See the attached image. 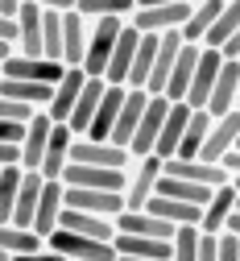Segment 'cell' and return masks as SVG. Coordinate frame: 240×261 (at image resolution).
I'll list each match as a JSON object with an SVG mask.
<instances>
[{"mask_svg":"<svg viewBox=\"0 0 240 261\" xmlns=\"http://www.w3.org/2000/svg\"><path fill=\"white\" fill-rule=\"evenodd\" d=\"M50 112H33V120L25 124V137H21V170H38L42 174V158H46V145H50Z\"/></svg>","mask_w":240,"mask_h":261,"instance_id":"cell-11","label":"cell"},{"mask_svg":"<svg viewBox=\"0 0 240 261\" xmlns=\"http://www.w3.org/2000/svg\"><path fill=\"white\" fill-rule=\"evenodd\" d=\"M62 182H66V187H91V191H124V182H128V170H108V166H79V162H71V166L62 170Z\"/></svg>","mask_w":240,"mask_h":261,"instance_id":"cell-12","label":"cell"},{"mask_svg":"<svg viewBox=\"0 0 240 261\" xmlns=\"http://www.w3.org/2000/svg\"><path fill=\"white\" fill-rule=\"evenodd\" d=\"M199 224H182V228H174V249H170V261H199Z\"/></svg>","mask_w":240,"mask_h":261,"instance_id":"cell-42","label":"cell"},{"mask_svg":"<svg viewBox=\"0 0 240 261\" xmlns=\"http://www.w3.org/2000/svg\"><path fill=\"white\" fill-rule=\"evenodd\" d=\"M42 54L62 62V13L42 9Z\"/></svg>","mask_w":240,"mask_h":261,"instance_id":"cell-41","label":"cell"},{"mask_svg":"<svg viewBox=\"0 0 240 261\" xmlns=\"http://www.w3.org/2000/svg\"><path fill=\"white\" fill-rule=\"evenodd\" d=\"M191 104L186 100H174L170 104V112H166V124H162V137H157V145H153V153L166 162V158H174L178 153V145H182V133H186V120H191Z\"/></svg>","mask_w":240,"mask_h":261,"instance_id":"cell-21","label":"cell"},{"mask_svg":"<svg viewBox=\"0 0 240 261\" xmlns=\"http://www.w3.org/2000/svg\"><path fill=\"white\" fill-rule=\"evenodd\" d=\"M66 207V182L62 178H46L42 187V199H38V216H33V232H38L42 241L58 228V216Z\"/></svg>","mask_w":240,"mask_h":261,"instance_id":"cell-15","label":"cell"},{"mask_svg":"<svg viewBox=\"0 0 240 261\" xmlns=\"http://www.w3.org/2000/svg\"><path fill=\"white\" fill-rule=\"evenodd\" d=\"M104 91H108L104 79H87V83H83L71 116H66V128H71L75 137H87V128H91V120H95V108H99V100H104Z\"/></svg>","mask_w":240,"mask_h":261,"instance_id":"cell-18","label":"cell"},{"mask_svg":"<svg viewBox=\"0 0 240 261\" xmlns=\"http://www.w3.org/2000/svg\"><path fill=\"white\" fill-rule=\"evenodd\" d=\"M75 13H83L87 21H99V17H120V21H132L137 0H75Z\"/></svg>","mask_w":240,"mask_h":261,"instance_id":"cell-38","label":"cell"},{"mask_svg":"<svg viewBox=\"0 0 240 261\" xmlns=\"http://www.w3.org/2000/svg\"><path fill=\"white\" fill-rule=\"evenodd\" d=\"M58 228H66V232H79V237H95V241H116V220H108V216H91V212H75V207H62Z\"/></svg>","mask_w":240,"mask_h":261,"instance_id":"cell-24","label":"cell"},{"mask_svg":"<svg viewBox=\"0 0 240 261\" xmlns=\"http://www.w3.org/2000/svg\"><path fill=\"white\" fill-rule=\"evenodd\" d=\"M220 9H224V0H195V9H191V17H186V25L178 29V38L191 42V46H203V38L211 34V25H216Z\"/></svg>","mask_w":240,"mask_h":261,"instance_id":"cell-29","label":"cell"},{"mask_svg":"<svg viewBox=\"0 0 240 261\" xmlns=\"http://www.w3.org/2000/svg\"><path fill=\"white\" fill-rule=\"evenodd\" d=\"M9 54H13V46H9V42H0V62H5Z\"/></svg>","mask_w":240,"mask_h":261,"instance_id":"cell-56","label":"cell"},{"mask_svg":"<svg viewBox=\"0 0 240 261\" xmlns=\"http://www.w3.org/2000/svg\"><path fill=\"white\" fill-rule=\"evenodd\" d=\"M199 58H203V46H191L182 42L178 58H174V71H170L166 79V100H186V91H191V79H195V67H199Z\"/></svg>","mask_w":240,"mask_h":261,"instance_id":"cell-22","label":"cell"},{"mask_svg":"<svg viewBox=\"0 0 240 261\" xmlns=\"http://www.w3.org/2000/svg\"><path fill=\"white\" fill-rule=\"evenodd\" d=\"M220 261H240V237L220 232Z\"/></svg>","mask_w":240,"mask_h":261,"instance_id":"cell-44","label":"cell"},{"mask_svg":"<svg viewBox=\"0 0 240 261\" xmlns=\"http://www.w3.org/2000/svg\"><path fill=\"white\" fill-rule=\"evenodd\" d=\"M66 207L116 220V216L124 212V191H91V187H66Z\"/></svg>","mask_w":240,"mask_h":261,"instance_id":"cell-8","label":"cell"},{"mask_svg":"<svg viewBox=\"0 0 240 261\" xmlns=\"http://www.w3.org/2000/svg\"><path fill=\"white\" fill-rule=\"evenodd\" d=\"M17 54H29V58H46L42 54V9L33 0H21V13H17Z\"/></svg>","mask_w":240,"mask_h":261,"instance_id":"cell-27","label":"cell"},{"mask_svg":"<svg viewBox=\"0 0 240 261\" xmlns=\"http://www.w3.org/2000/svg\"><path fill=\"white\" fill-rule=\"evenodd\" d=\"M9 261H66V257H62V253H54V249H46V245H42V249H33V253H13V257H9Z\"/></svg>","mask_w":240,"mask_h":261,"instance_id":"cell-46","label":"cell"},{"mask_svg":"<svg viewBox=\"0 0 240 261\" xmlns=\"http://www.w3.org/2000/svg\"><path fill=\"white\" fill-rule=\"evenodd\" d=\"M71 145H75V133L54 120L50 145H46V158H42V178H62V170L71 166Z\"/></svg>","mask_w":240,"mask_h":261,"instance_id":"cell-26","label":"cell"},{"mask_svg":"<svg viewBox=\"0 0 240 261\" xmlns=\"http://www.w3.org/2000/svg\"><path fill=\"white\" fill-rule=\"evenodd\" d=\"M0 166H21V145L0 141Z\"/></svg>","mask_w":240,"mask_h":261,"instance_id":"cell-49","label":"cell"},{"mask_svg":"<svg viewBox=\"0 0 240 261\" xmlns=\"http://www.w3.org/2000/svg\"><path fill=\"white\" fill-rule=\"evenodd\" d=\"M66 71V62H54V58H29V54H9L5 62H0V75L5 79H29V83H58Z\"/></svg>","mask_w":240,"mask_h":261,"instance_id":"cell-5","label":"cell"},{"mask_svg":"<svg viewBox=\"0 0 240 261\" xmlns=\"http://www.w3.org/2000/svg\"><path fill=\"white\" fill-rule=\"evenodd\" d=\"M124 25H128V21H120V17H99V21H91L87 58H83V75H87V79H104L108 58H112V50H116V42H120V29H124Z\"/></svg>","mask_w":240,"mask_h":261,"instance_id":"cell-1","label":"cell"},{"mask_svg":"<svg viewBox=\"0 0 240 261\" xmlns=\"http://www.w3.org/2000/svg\"><path fill=\"white\" fill-rule=\"evenodd\" d=\"M46 249L62 253L66 261H116V245L112 241L79 237V232H66V228H54V232L46 237Z\"/></svg>","mask_w":240,"mask_h":261,"instance_id":"cell-2","label":"cell"},{"mask_svg":"<svg viewBox=\"0 0 240 261\" xmlns=\"http://www.w3.org/2000/svg\"><path fill=\"white\" fill-rule=\"evenodd\" d=\"M236 212V187H232V178L224 182V187H216L211 191V199L203 203V220H199V232H211V237H220L224 228H228V216Z\"/></svg>","mask_w":240,"mask_h":261,"instance_id":"cell-16","label":"cell"},{"mask_svg":"<svg viewBox=\"0 0 240 261\" xmlns=\"http://www.w3.org/2000/svg\"><path fill=\"white\" fill-rule=\"evenodd\" d=\"M236 29H240V0H224V9L216 17V25H211V34L203 38V46H207V50H224Z\"/></svg>","mask_w":240,"mask_h":261,"instance_id":"cell-37","label":"cell"},{"mask_svg":"<svg viewBox=\"0 0 240 261\" xmlns=\"http://www.w3.org/2000/svg\"><path fill=\"white\" fill-rule=\"evenodd\" d=\"M236 149H240V141H236Z\"/></svg>","mask_w":240,"mask_h":261,"instance_id":"cell-60","label":"cell"},{"mask_svg":"<svg viewBox=\"0 0 240 261\" xmlns=\"http://www.w3.org/2000/svg\"><path fill=\"white\" fill-rule=\"evenodd\" d=\"M199 261H220V237H211V232L199 237Z\"/></svg>","mask_w":240,"mask_h":261,"instance_id":"cell-45","label":"cell"},{"mask_svg":"<svg viewBox=\"0 0 240 261\" xmlns=\"http://www.w3.org/2000/svg\"><path fill=\"white\" fill-rule=\"evenodd\" d=\"M162 174L170 178H186V182H199V187H224L232 174L216 162H203V158H166Z\"/></svg>","mask_w":240,"mask_h":261,"instance_id":"cell-9","label":"cell"},{"mask_svg":"<svg viewBox=\"0 0 240 261\" xmlns=\"http://www.w3.org/2000/svg\"><path fill=\"white\" fill-rule=\"evenodd\" d=\"M236 212H240V195H236Z\"/></svg>","mask_w":240,"mask_h":261,"instance_id":"cell-59","label":"cell"},{"mask_svg":"<svg viewBox=\"0 0 240 261\" xmlns=\"http://www.w3.org/2000/svg\"><path fill=\"white\" fill-rule=\"evenodd\" d=\"M170 104H174V100H166V95H149V104H145V112H141V124H137V133H132V141H128V153H132V158L153 153V145H157V137H162V124H166Z\"/></svg>","mask_w":240,"mask_h":261,"instance_id":"cell-6","label":"cell"},{"mask_svg":"<svg viewBox=\"0 0 240 261\" xmlns=\"http://www.w3.org/2000/svg\"><path fill=\"white\" fill-rule=\"evenodd\" d=\"M145 104H149V91H141V87H128L124 104H120V116H116V128H112V137H108L112 145H124V149H128V141H132V133H137V124H141Z\"/></svg>","mask_w":240,"mask_h":261,"instance_id":"cell-25","label":"cell"},{"mask_svg":"<svg viewBox=\"0 0 240 261\" xmlns=\"http://www.w3.org/2000/svg\"><path fill=\"white\" fill-rule=\"evenodd\" d=\"M224 232H232V237H240V212H232V216H228V228H224Z\"/></svg>","mask_w":240,"mask_h":261,"instance_id":"cell-53","label":"cell"},{"mask_svg":"<svg viewBox=\"0 0 240 261\" xmlns=\"http://www.w3.org/2000/svg\"><path fill=\"white\" fill-rule=\"evenodd\" d=\"M162 166H166V162H162L157 153L132 158V166H128V182H124V207H128V212H141V207L153 199L157 178H162Z\"/></svg>","mask_w":240,"mask_h":261,"instance_id":"cell-3","label":"cell"},{"mask_svg":"<svg viewBox=\"0 0 240 261\" xmlns=\"http://www.w3.org/2000/svg\"><path fill=\"white\" fill-rule=\"evenodd\" d=\"M232 187H236V195H240V174H232Z\"/></svg>","mask_w":240,"mask_h":261,"instance_id":"cell-57","label":"cell"},{"mask_svg":"<svg viewBox=\"0 0 240 261\" xmlns=\"http://www.w3.org/2000/svg\"><path fill=\"white\" fill-rule=\"evenodd\" d=\"M71 162H79V166L128 170V166H132V153H128L124 145H112V141H87V137H75V145H71Z\"/></svg>","mask_w":240,"mask_h":261,"instance_id":"cell-7","label":"cell"},{"mask_svg":"<svg viewBox=\"0 0 240 261\" xmlns=\"http://www.w3.org/2000/svg\"><path fill=\"white\" fill-rule=\"evenodd\" d=\"M124 95H128V87H112V83H108L104 100H99V108H95V120H91V128H87V141H108V137H112Z\"/></svg>","mask_w":240,"mask_h":261,"instance_id":"cell-28","label":"cell"},{"mask_svg":"<svg viewBox=\"0 0 240 261\" xmlns=\"http://www.w3.org/2000/svg\"><path fill=\"white\" fill-rule=\"evenodd\" d=\"M33 112H38V108H29V104H17V100H5V95H0V120L29 124V120H33Z\"/></svg>","mask_w":240,"mask_h":261,"instance_id":"cell-43","label":"cell"},{"mask_svg":"<svg viewBox=\"0 0 240 261\" xmlns=\"http://www.w3.org/2000/svg\"><path fill=\"white\" fill-rule=\"evenodd\" d=\"M21 166H0V224H13V207H17V195H21Z\"/></svg>","mask_w":240,"mask_h":261,"instance_id":"cell-39","label":"cell"},{"mask_svg":"<svg viewBox=\"0 0 240 261\" xmlns=\"http://www.w3.org/2000/svg\"><path fill=\"white\" fill-rule=\"evenodd\" d=\"M116 253H128V257H153V261H170V241H153V237H128V232H116Z\"/></svg>","mask_w":240,"mask_h":261,"instance_id":"cell-36","label":"cell"},{"mask_svg":"<svg viewBox=\"0 0 240 261\" xmlns=\"http://www.w3.org/2000/svg\"><path fill=\"white\" fill-rule=\"evenodd\" d=\"M195 9V0H178V5H153V9H137L132 13V29H141V34H178L186 25Z\"/></svg>","mask_w":240,"mask_h":261,"instance_id":"cell-4","label":"cell"},{"mask_svg":"<svg viewBox=\"0 0 240 261\" xmlns=\"http://www.w3.org/2000/svg\"><path fill=\"white\" fill-rule=\"evenodd\" d=\"M83 83H87V75H83V67H66L62 71V79L54 83V100H50V120H58V124H66V116H71V108H75V100H79V91H83Z\"/></svg>","mask_w":240,"mask_h":261,"instance_id":"cell-23","label":"cell"},{"mask_svg":"<svg viewBox=\"0 0 240 261\" xmlns=\"http://www.w3.org/2000/svg\"><path fill=\"white\" fill-rule=\"evenodd\" d=\"M42 187H46V178H42L38 170H25V178H21V195H17V207H13V224H17V228H29V232H33V216H38Z\"/></svg>","mask_w":240,"mask_h":261,"instance_id":"cell-31","label":"cell"},{"mask_svg":"<svg viewBox=\"0 0 240 261\" xmlns=\"http://www.w3.org/2000/svg\"><path fill=\"white\" fill-rule=\"evenodd\" d=\"M220 62H224L220 50H207V46H203V58H199L195 79H191V91H186V104H191V108H207L211 87H216V79H220Z\"/></svg>","mask_w":240,"mask_h":261,"instance_id":"cell-17","label":"cell"},{"mask_svg":"<svg viewBox=\"0 0 240 261\" xmlns=\"http://www.w3.org/2000/svg\"><path fill=\"white\" fill-rule=\"evenodd\" d=\"M157 42L162 34H141V42H137V58H132V71H128V83L124 87H149V75H153V58H157Z\"/></svg>","mask_w":240,"mask_h":261,"instance_id":"cell-34","label":"cell"},{"mask_svg":"<svg viewBox=\"0 0 240 261\" xmlns=\"http://www.w3.org/2000/svg\"><path fill=\"white\" fill-rule=\"evenodd\" d=\"M17 34H21V29H17V17H5V13H0V42H9V46L17 50Z\"/></svg>","mask_w":240,"mask_h":261,"instance_id":"cell-47","label":"cell"},{"mask_svg":"<svg viewBox=\"0 0 240 261\" xmlns=\"http://www.w3.org/2000/svg\"><path fill=\"white\" fill-rule=\"evenodd\" d=\"M116 232H128V237H153V241H174V224H166L162 216L153 212H120L116 216Z\"/></svg>","mask_w":240,"mask_h":261,"instance_id":"cell-19","label":"cell"},{"mask_svg":"<svg viewBox=\"0 0 240 261\" xmlns=\"http://www.w3.org/2000/svg\"><path fill=\"white\" fill-rule=\"evenodd\" d=\"M87 38H91V21L83 13H62V62L66 67H83L87 58Z\"/></svg>","mask_w":240,"mask_h":261,"instance_id":"cell-14","label":"cell"},{"mask_svg":"<svg viewBox=\"0 0 240 261\" xmlns=\"http://www.w3.org/2000/svg\"><path fill=\"white\" fill-rule=\"evenodd\" d=\"M145 212L162 216L166 224H174V228H182V224H199V220H203V207H199V203H186V199H166V195H153V199L145 203Z\"/></svg>","mask_w":240,"mask_h":261,"instance_id":"cell-33","label":"cell"},{"mask_svg":"<svg viewBox=\"0 0 240 261\" xmlns=\"http://www.w3.org/2000/svg\"><path fill=\"white\" fill-rule=\"evenodd\" d=\"M46 241L38 232H29V228H17V224H0V253H33V249H42Z\"/></svg>","mask_w":240,"mask_h":261,"instance_id":"cell-40","label":"cell"},{"mask_svg":"<svg viewBox=\"0 0 240 261\" xmlns=\"http://www.w3.org/2000/svg\"><path fill=\"white\" fill-rule=\"evenodd\" d=\"M153 5H178V0H137V9H153Z\"/></svg>","mask_w":240,"mask_h":261,"instance_id":"cell-54","label":"cell"},{"mask_svg":"<svg viewBox=\"0 0 240 261\" xmlns=\"http://www.w3.org/2000/svg\"><path fill=\"white\" fill-rule=\"evenodd\" d=\"M0 95L42 112V108H50V100H54V87H50V83H29V79H5V75H0Z\"/></svg>","mask_w":240,"mask_h":261,"instance_id":"cell-30","label":"cell"},{"mask_svg":"<svg viewBox=\"0 0 240 261\" xmlns=\"http://www.w3.org/2000/svg\"><path fill=\"white\" fill-rule=\"evenodd\" d=\"M38 9H54V13H71L75 9V0H33Z\"/></svg>","mask_w":240,"mask_h":261,"instance_id":"cell-50","label":"cell"},{"mask_svg":"<svg viewBox=\"0 0 240 261\" xmlns=\"http://www.w3.org/2000/svg\"><path fill=\"white\" fill-rule=\"evenodd\" d=\"M220 54H224V58H240V29H236V34L228 38V46H224Z\"/></svg>","mask_w":240,"mask_h":261,"instance_id":"cell-51","label":"cell"},{"mask_svg":"<svg viewBox=\"0 0 240 261\" xmlns=\"http://www.w3.org/2000/svg\"><path fill=\"white\" fill-rule=\"evenodd\" d=\"M178 50H182V38H178V34H162L157 58H153V75H149V87H145L149 95H162V91H166V79H170V71H174Z\"/></svg>","mask_w":240,"mask_h":261,"instance_id":"cell-32","label":"cell"},{"mask_svg":"<svg viewBox=\"0 0 240 261\" xmlns=\"http://www.w3.org/2000/svg\"><path fill=\"white\" fill-rule=\"evenodd\" d=\"M211 112L207 108H195L191 112V120H186V133H182V145H178V153L174 158H199L203 153V141H207V133H211Z\"/></svg>","mask_w":240,"mask_h":261,"instance_id":"cell-35","label":"cell"},{"mask_svg":"<svg viewBox=\"0 0 240 261\" xmlns=\"http://www.w3.org/2000/svg\"><path fill=\"white\" fill-rule=\"evenodd\" d=\"M236 141H240V108H232V112H224V116H216L211 120V133H207V141H203V162H224V153H232L236 149Z\"/></svg>","mask_w":240,"mask_h":261,"instance_id":"cell-10","label":"cell"},{"mask_svg":"<svg viewBox=\"0 0 240 261\" xmlns=\"http://www.w3.org/2000/svg\"><path fill=\"white\" fill-rule=\"evenodd\" d=\"M232 108H240V58H224L220 62V79H216L211 100H207L211 116H224Z\"/></svg>","mask_w":240,"mask_h":261,"instance_id":"cell-13","label":"cell"},{"mask_svg":"<svg viewBox=\"0 0 240 261\" xmlns=\"http://www.w3.org/2000/svg\"><path fill=\"white\" fill-rule=\"evenodd\" d=\"M137 42H141V29H132V25H124V29H120V42H116V50H112V58H108V71H104V83H112V87H124V83H128V71H132V58H137Z\"/></svg>","mask_w":240,"mask_h":261,"instance_id":"cell-20","label":"cell"},{"mask_svg":"<svg viewBox=\"0 0 240 261\" xmlns=\"http://www.w3.org/2000/svg\"><path fill=\"white\" fill-rule=\"evenodd\" d=\"M0 261H9V253H0Z\"/></svg>","mask_w":240,"mask_h":261,"instance_id":"cell-58","label":"cell"},{"mask_svg":"<svg viewBox=\"0 0 240 261\" xmlns=\"http://www.w3.org/2000/svg\"><path fill=\"white\" fill-rule=\"evenodd\" d=\"M21 137H25V124H13V120H0V141H13V145H21Z\"/></svg>","mask_w":240,"mask_h":261,"instance_id":"cell-48","label":"cell"},{"mask_svg":"<svg viewBox=\"0 0 240 261\" xmlns=\"http://www.w3.org/2000/svg\"><path fill=\"white\" fill-rule=\"evenodd\" d=\"M0 13H5V17H17V13H21V0H0Z\"/></svg>","mask_w":240,"mask_h":261,"instance_id":"cell-52","label":"cell"},{"mask_svg":"<svg viewBox=\"0 0 240 261\" xmlns=\"http://www.w3.org/2000/svg\"><path fill=\"white\" fill-rule=\"evenodd\" d=\"M116 261H153V257H128V253H116Z\"/></svg>","mask_w":240,"mask_h":261,"instance_id":"cell-55","label":"cell"}]
</instances>
